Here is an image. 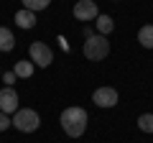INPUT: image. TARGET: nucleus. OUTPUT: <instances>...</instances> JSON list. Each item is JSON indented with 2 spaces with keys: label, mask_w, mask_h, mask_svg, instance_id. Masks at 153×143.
<instances>
[{
  "label": "nucleus",
  "mask_w": 153,
  "mask_h": 143,
  "mask_svg": "<svg viewBox=\"0 0 153 143\" xmlns=\"http://www.w3.org/2000/svg\"><path fill=\"white\" fill-rule=\"evenodd\" d=\"M59 123H61V128H64V133L69 138H79L84 130H87L89 115H87L84 107H66V110L61 112Z\"/></svg>",
  "instance_id": "nucleus-1"
},
{
  "label": "nucleus",
  "mask_w": 153,
  "mask_h": 143,
  "mask_svg": "<svg viewBox=\"0 0 153 143\" xmlns=\"http://www.w3.org/2000/svg\"><path fill=\"white\" fill-rule=\"evenodd\" d=\"M10 123H13V128L21 130V133H33L41 125V115H38L33 107H18V110L13 112Z\"/></svg>",
  "instance_id": "nucleus-2"
},
{
  "label": "nucleus",
  "mask_w": 153,
  "mask_h": 143,
  "mask_svg": "<svg viewBox=\"0 0 153 143\" xmlns=\"http://www.w3.org/2000/svg\"><path fill=\"white\" fill-rule=\"evenodd\" d=\"M107 54H110V41H107V36L94 33V36H89V39L84 41V56H87L89 61H102Z\"/></svg>",
  "instance_id": "nucleus-3"
},
{
  "label": "nucleus",
  "mask_w": 153,
  "mask_h": 143,
  "mask_svg": "<svg viewBox=\"0 0 153 143\" xmlns=\"http://www.w3.org/2000/svg\"><path fill=\"white\" fill-rule=\"evenodd\" d=\"M28 54H31L33 66H41V69H46V66L54 61V51H51L44 41H33V44L28 46Z\"/></svg>",
  "instance_id": "nucleus-4"
},
{
  "label": "nucleus",
  "mask_w": 153,
  "mask_h": 143,
  "mask_svg": "<svg viewBox=\"0 0 153 143\" xmlns=\"http://www.w3.org/2000/svg\"><path fill=\"white\" fill-rule=\"evenodd\" d=\"M117 100H120V95H117L115 87H97L92 92V102L97 105V107H115Z\"/></svg>",
  "instance_id": "nucleus-5"
},
{
  "label": "nucleus",
  "mask_w": 153,
  "mask_h": 143,
  "mask_svg": "<svg viewBox=\"0 0 153 143\" xmlns=\"http://www.w3.org/2000/svg\"><path fill=\"white\" fill-rule=\"evenodd\" d=\"M97 16H100V10H97L94 0H76V5H74V18L76 21H94Z\"/></svg>",
  "instance_id": "nucleus-6"
},
{
  "label": "nucleus",
  "mask_w": 153,
  "mask_h": 143,
  "mask_svg": "<svg viewBox=\"0 0 153 143\" xmlns=\"http://www.w3.org/2000/svg\"><path fill=\"white\" fill-rule=\"evenodd\" d=\"M18 110V92L13 87H3L0 89V112L13 115Z\"/></svg>",
  "instance_id": "nucleus-7"
},
{
  "label": "nucleus",
  "mask_w": 153,
  "mask_h": 143,
  "mask_svg": "<svg viewBox=\"0 0 153 143\" xmlns=\"http://www.w3.org/2000/svg\"><path fill=\"white\" fill-rule=\"evenodd\" d=\"M16 26L18 28H36V13H31V10H26V8H23V10H18L16 13Z\"/></svg>",
  "instance_id": "nucleus-8"
},
{
  "label": "nucleus",
  "mask_w": 153,
  "mask_h": 143,
  "mask_svg": "<svg viewBox=\"0 0 153 143\" xmlns=\"http://www.w3.org/2000/svg\"><path fill=\"white\" fill-rule=\"evenodd\" d=\"M16 49V39H13V31L5 26H0V51L3 54H8V51Z\"/></svg>",
  "instance_id": "nucleus-9"
},
{
  "label": "nucleus",
  "mask_w": 153,
  "mask_h": 143,
  "mask_svg": "<svg viewBox=\"0 0 153 143\" xmlns=\"http://www.w3.org/2000/svg\"><path fill=\"white\" fill-rule=\"evenodd\" d=\"M94 23H97V33H100V36H107V33H112V31H115L112 18L105 16V13H100V16L94 18Z\"/></svg>",
  "instance_id": "nucleus-10"
},
{
  "label": "nucleus",
  "mask_w": 153,
  "mask_h": 143,
  "mask_svg": "<svg viewBox=\"0 0 153 143\" xmlns=\"http://www.w3.org/2000/svg\"><path fill=\"white\" fill-rule=\"evenodd\" d=\"M13 72H16V77H21V79H28V77L33 74V61H26V59L16 61V64H13Z\"/></svg>",
  "instance_id": "nucleus-11"
},
{
  "label": "nucleus",
  "mask_w": 153,
  "mask_h": 143,
  "mask_svg": "<svg viewBox=\"0 0 153 143\" xmlns=\"http://www.w3.org/2000/svg\"><path fill=\"white\" fill-rule=\"evenodd\" d=\"M138 41H140L143 49H153V23H148L138 31Z\"/></svg>",
  "instance_id": "nucleus-12"
},
{
  "label": "nucleus",
  "mask_w": 153,
  "mask_h": 143,
  "mask_svg": "<svg viewBox=\"0 0 153 143\" xmlns=\"http://www.w3.org/2000/svg\"><path fill=\"white\" fill-rule=\"evenodd\" d=\"M21 3H23V8H26V10L38 13V10H44V8H49L51 0H21Z\"/></svg>",
  "instance_id": "nucleus-13"
},
{
  "label": "nucleus",
  "mask_w": 153,
  "mask_h": 143,
  "mask_svg": "<svg viewBox=\"0 0 153 143\" xmlns=\"http://www.w3.org/2000/svg\"><path fill=\"white\" fill-rule=\"evenodd\" d=\"M138 128H140L143 133H153V112H143V115L138 118Z\"/></svg>",
  "instance_id": "nucleus-14"
},
{
  "label": "nucleus",
  "mask_w": 153,
  "mask_h": 143,
  "mask_svg": "<svg viewBox=\"0 0 153 143\" xmlns=\"http://www.w3.org/2000/svg\"><path fill=\"white\" fill-rule=\"evenodd\" d=\"M16 79H18V77H16V72H13V69L3 74V82H5V87H13V84H16Z\"/></svg>",
  "instance_id": "nucleus-15"
},
{
  "label": "nucleus",
  "mask_w": 153,
  "mask_h": 143,
  "mask_svg": "<svg viewBox=\"0 0 153 143\" xmlns=\"http://www.w3.org/2000/svg\"><path fill=\"white\" fill-rule=\"evenodd\" d=\"M10 125H13V123H10V118H8L5 112H0V133H3V130H8Z\"/></svg>",
  "instance_id": "nucleus-16"
},
{
  "label": "nucleus",
  "mask_w": 153,
  "mask_h": 143,
  "mask_svg": "<svg viewBox=\"0 0 153 143\" xmlns=\"http://www.w3.org/2000/svg\"><path fill=\"white\" fill-rule=\"evenodd\" d=\"M115 3H117V0H115Z\"/></svg>",
  "instance_id": "nucleus-17"
}]
</instances>
